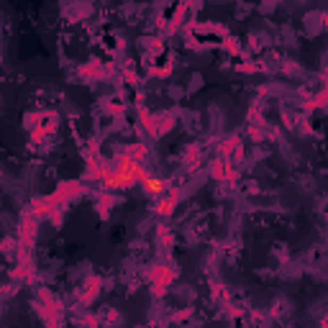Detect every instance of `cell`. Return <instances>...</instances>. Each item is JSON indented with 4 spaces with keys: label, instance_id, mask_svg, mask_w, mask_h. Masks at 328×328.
Listing matches in <instances>:
<instances>
[{
    "label": "cell",
    "instance_id": "cell-1",
    "mask_svg": "<svg viewBox=\"0 0 328 328\" xmlns=\"http://www.w3.org/2000/svg\"><path fill=\"white\" fill-rule=\"evenodd\" d=\"M144 187H147L151 195H162L164 193V182L157 180V177H144Z\"/></svg>",
    "mask_w": 328,
    "mask_h": 328
}]
</instances>
